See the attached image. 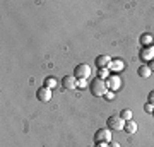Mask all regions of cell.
Returning a JSON list of instances; mask_svg holds the SVG:
<instances>
[{
    "mask_svg": "<svg viewBox=\"0 0 154 147\" xmlns=\"http://www.w3.org/2000/svg\"><path fill=\"white\" fill-rule=\"evenodd\" d=\"M108 77H110V72H108V69H99L98 79H108Z\"/></svg>",
    "mask_w": 154,
    "mask_h": 147,
    "instance_id": "4fadbf2b",
    "label": "cell"
},
{
    "mask_svg": "<svg viewBox=\"0 0 154 147\" xmlns=\"http://www.w3.org/2000/svg\"><path fill=\"white\" fill-rule=\"evenodd\" d=\"M123 130L127 132V133H130V135H134L135 132H137V123L134 120H130V121H125V128Z\"/></svg>",
    "mask_w": 154,
    "mask_h": 147,
    "instance_id": "30bf717a",
    "label": "cell"
},
{
    "mask_svg": "<svg viewBox=\"0 0 154 147\" xmlns=\"http://www.w3.org/2000/svg\"><path fill=\"white\" fill-rule=\"evenodd\" d=\"M62 86H63V89H75L77 79L72 77V75H65L63 79H62Z\"/></svg>",
    "mask_w": 154,
    "mask_h": 147,
    "instance_id": "52a82bcc",
    "label": "cell"
},
{
    "mask_svg": "<svg viewBox=\"0 0 154 147\" xmlns=\"http://www.w3.org/2000/svg\"><path fill=\"white\" fill-rule=\"evenodd\" d=\"M105 98L108 99V101H111V99L115 98V93H113V91H111V93H108V94H105Z\"/></svg>",
    "mask_w": 154,
    "mask_h": 147,
    "instance_id": "2e32d148",
    "label": "cell"
},
{
    "mask_svg": "<svg viewBox=\"0 0 154 147\" xmlns=\"http://www.w3.org/2000/svg\"><path fill=\"white\" fill-rule=\"evenodd\" d=\"M91 75V67L88 63H79V65L74 69V77H75L77 81H84V79H88Z\"/></svg>",
    "mask_w": 154,
    "mask_h": 147,
    "instance_id": "7a4b0ae2",
    "label": "cell"
},
{
    "mask_svg": "<svg viewBox=\"0 0 154 147\" xmlns=\"http://www.w3.org/2000/svg\"><path fill=\"white\" fill-rule=\"evenodd\" d=\"M149 69H151V72H154V60L149 63Z\"/></svg>",
    "mask_w": 154,
    "mask_h": 147,
    "instance_id": "ac0fdd59",
    "label": "cell"
},
{
    "mask_svg": "<svg viewBox=\"0 0 154 147\" xmlns=\"http://www.w3.org/2000/svg\"><path fill=\"white\" fill-rule=\"evenodd\" d=\"M96 147H108V145H105L103 142H98V145H96Z\"/></svg>",
    "mask_w": 154,
    "mask_h": 147,
    "instance_id": "d6986e66",
    "label": "cell"
},
{
    "mask_svg": "<svg viewBox=\"0 0 154 147\" xmlns=\"http://www.w3.org/2000/svg\"><path fill=\"white\" fill-rule=\"evenodd\" d=\"M152 46H154V43H152Z\"/></svg>",
    "mask_w": 154,
    "mask_h": 147,
    "instance_id": "44dd1931",
    "label": "cell"
},
{
    "mask_svg": "<svg viewBox=\"0 0 154 147\" xmlns=\"http://www.w3.org/2000/svg\"><path fill=\"white\" fill-rule=\"evenodd\" d=\"M36 98H38V101H41V103H46V101H50L51 99V89L46 86H41L36 91Z\"/></svg>",
    "mask_w": 154,
    "mask_h": 147,
    "instance_id": "277c9868",
    "label": "cell"
},
{
    "mask_svg": "<svg viewBox=\"0 0 154 147\" xmlns=\"http://www.w3.org/2000/svg\"><path fill=\"white\" fill-rule=\"evenodd\" d=\"M94 139H96V142H110L111 140V130L110 128H101V130L96 132Z\"/></svg>",
    "mask_w": 154,
    "mask_h": 147,
    "instance_id": "8992f818",
    "label": "cell"
},
{
    "mask_svg": "<svg viewBox=\"0 0 154 147\" xmlns=\"http://www.w3.org/2000/svg\"><path fill=\"white\" fill-rule=\"evenodd\" d=\"M105 82H106V87H108L110 91H113V93L118 91V89L122 87V79L118 75H110Z\"/></svg>",
    "mask_w": 154,
    "mask_h": 147,
    "instance_id": "5b68a950",
    "label": "cell"
},
{
    "mask_svg": "<svg viewBox=\"0 0 154 147\" xmlns=\"http://www.w3.org/2000/svg\"><path fill=\"white\" fill-rule=\"evenodd\" d=\"M108 147H122V145L118 144V142H110V145Z\"/></svg>",
    "mask_w": 154,
    "mask_h": 147,
    "instance_id": "e0dca14e",
    "label": "cell"
},
{
    "mask_svg": "<svg viewBox=\"0 0 154 147\" xmlns=\"http://www.w3.org/2000/svg\"><path fill=\"white\" fill-rule=\"evenodd\" d=\"M120 118L123 121H130L132 120V111H130V109H122L120 111Z\"/></svg>",
    "mask_w": 154,
    "mask_h": 147,
    "instance_id": "8fae6325",
    "label": "cell"
},
{
    "mask_svg": "<svg viewBox=\"0 0 154 147\" xmlns=\"http://www.w3.org/2000/svg\"><path fill=\"white\" fill-rule=\"evenodd\" d=\"M43 86L50 87V89H51V87H55V86H57V79H55V77H46V79H45V84H43Z\"/></svg>",
    "mask_w": 154,
    "mask_h": 147,
    "instance_id": "7c38bea8",
    "label": "cell"
},
{
    "mask_svg": "<svg viewBox=\"0 0 154 147\" xmlns=\"http://www.w3.org/2000/svg\"><path fill=\"white\" fill-rule=\"evenodd\" d=\"M89 91H91L93 96L99 98V96H105V94L108 93V87H106V82L103 81V79H94V81L91 82V86H89Z\"/></svg>",
    "mask_w": 154,
    "mask_h": 147,
    "instance_id": "6da1fadb",
    "label": "cell"
},
{
    "mask_svg": "<svg viewBox=\"0 0 154 147\" xmlns=\"http://www.w3.org/2000/svg\"><path fill=\"white\" fill-rule=\"evenodd\" d=\"M152 116H154V111H152Z\"/></svg>",
    "mask_w": 154,
    "mask_h": 147,
    "instance_id": "ffe728a7",
    "label": "cell"
},
{
    "mask_svg": "<svg viewBox=\"0 0 154 147\" xmlns=\"http://www.w3.org/2000/svg\"><path fill=\"white\" fill-rule=\"evenodd\" d=\"M147 103H151V104L154 106V89H152V91H151V93L147 94Z\"/></svg>",
    "mask_w": 154,
    "mask_h": 147,
    "instance_id": "5bb4252c",
    "label": "cell"
},
{
    "mask_svg": "<svg viewBox=\"0 0 154 147\" xmlns=\"http://www.w3.org/2000/svg\"><path fill=\"white\" fill-rule=\"evenodd\" d=\"M137 74H139V77H140V79H149L152 72H151L149 65H140V67H139V70H137Z\"/></svg>",
    "mask_w": 154,
    "mask_h": 147,
    "instance_id": "9c48e42d",
    "label": "cell"
},
{
    "mask_svg": "<svg viewBox=\"0 0 154 147\" xmlns=\"http://www.w3.org/2000/svg\"><path fill=\"white\" fill-rule=\"evenodd\" d=\"M111 63V58L108 57V55H99L98 58H96V65H98V69H108Z\"/></svg>",
    "mask_w": 154,
    "mask_h": 147,
    "instance_id": "ba28073f",
    "label": "cell"
},
{
    "mask_svg": "<svg viewBox=\"0 0 154 147\" xmlns=\"http://www.w3.org/2000/svg\"><path fill=\"white\" fill-rule=\"evenodd\" d=\"M144 109H146V113H151V115H152V111H154V108H152V104H151V103L146 104V106H144Z\"/></svg>",
    "mask_w": 154,
    "mask_h": 147,
    "instance_id": "9a60e30c",
    "label": "cell"
},
{
    "mask_svg": "<svg viewBox=\"0 0 154 147\" xmlns=\"http://www.w3.org/2000/svg\"><path fill=\"white\" fill-rule=\"evenodd\" d=\"M106 123H108V128H110V130H123V128H125V121L120 118V115H118V116H115V115L110 116V118L106 120Z\"/></svg>",
    "mask_w": 154,
    "mask_h": 147,
    "instance_id": "3957f363",
    "label": "cell"
}]
</instances>
